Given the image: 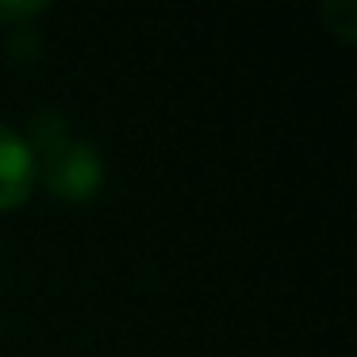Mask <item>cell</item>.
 I'll return each mask as SVG.
<instances>
[{
    "label": "cell",
    "mask_w": 357,
    "mask_h": 357,
    "mask_svg": "<svg viewBox=\"0 0 357 357\" xmlns=\"http://www.w3.org/2000/svg\"><path fill=\"white\" fill-rule=\"evenodd\" d=\"M323 20L346 43H354V31H357V4H354V0H326V4H323Z\"/></svg>",
    "instance_id": "3957f363"
},
{
    "label": "cell",
    "mask_w": 357,
    "mask_h": 357,
    "mask_svg": "<svg viewBox=\"0 0 357 357\" xmlns=\"http://www.w3.org/2000/svg\"><path fill=\"white\" fill-rule=\"evenodd\" d=\"M35 188V165L24 135L0 123V211L16 208Z\"/></svg>",
    "instance_id": "7a4b0ae2"
},
{
    "label": "cell",
    "mask_w": 357,
    "mask_h": 357,
    "mask_svg": "<svg viewBox=\"0 0 357 357\" xmlns=\"http://www.w3.org/2000/svg\"><path fill=\"white\" fill-rule=\"evenodd\" d=\"M31 150L35 181L47 185L50 196L58 200H93L104 185V162L93 142L77 139L58 112H39L24 135Z\"/></svg>",
    "instance_id": "6da1fadb"
},
{
    "label": "cell",
    "mask_w": 357,
    "mask_h": 357,
    "mask_svg": "<svg viewBox=\"0 0 357 357\" xmlns=\"http://www.w3.org/2000/svg\"><path fill=\"white\" fill-rule=\"evenodd\" d=\"M43 8H47L43 0H20V4H4V0H0V20H8V24H24V20L39 16Z\"/></svg>",
    "instance_id": "277c9868"
}]
</instances>
